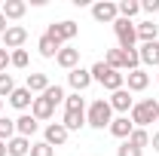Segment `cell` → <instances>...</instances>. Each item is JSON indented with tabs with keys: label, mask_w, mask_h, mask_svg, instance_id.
<instances>
[{
	"label": "cell",
	"mask_w": 159,
	"mask_h": 156,
	"mask_svg": "<svg viewBox=\"0 0 159 156\" xmlns=\"http://www.w3.org/2000/svg\"><path fill=\"white\" fill-rule=\"evenodd\" d=\"M0 110H3V98H0Z\"/></svg>",
	"instance_id": "obj_39"
},
{
	"label": "cell",
	"mask_w": 159,
	"mask_h": 156,
	"mask_svg": "<svg viewBox=\"0 0 159 156\" xmlns=\"http://www.w3.org/2000/svg\"><path fill=\"white\" fill-rule=\"evenodd\" d=\"M107 101H110V107H113V110H119V113H125V110H132V107H135V101H132V92H129V89L113 92Z\"/></svg>",
	"instance_id": "obj_15"
},
{
	"label": "cell",
	"mask_w": 159,
	"mask_h": 156,
	"mask_svg": "<svg viewBox=\"0 0 159 156\" xmlns=\"http://www.w3.org/2000/svg\"><path fill=\"white\" fill-rule=\"evenodd\" d=\"M6 64H9V52H6V49L0 46V74L6 71Z\"/></svg>",
	"instance_id": "obj_35"
},
{
	"label": "cell",
	"mask_w": 159,
	"mask_h": 156,
	"mask_svg": "<svg viewBox=\"0 0 159 156\" xmlns=\"http://www.w3.org/2000/svg\"><path fill=\"white\" fill-rule=\"evenodd\" d=\"M113 122V107H110V101H92V107H89V113H86V126H92V129H104V126H110Z\"/></svg>",
	"instance_id": "obj_4"
},
{
	"label": "cell",
	"mask_w": 159,
	"mask_h": 156,
	"mask_svg": "<svg viewBox=\"0 0 159 156\" xmlns=\"http://www.w3.org/2000/svg\"><path fill=\"white\" fill-rule=\"evenodd\" d=\"M37 129H40V122H37L34 117H31V113H21V117L16 119V135L28 138V141H31V135H34Z\"/></svg>",
	"instance_id": "obj_16"
},
{
	"label": "cell",
	"mask_w": 159,
	"mask_h": 156,
	"mask_svg": "<svg viewBox=\"0 0 159 156\" xmlns=\"http://www.w3.org/2000/svg\"><path fill=\"white\" fill-rule=\"evenodd\" d=\"M0 156H6V141H0Z\"/></svg>",
	"instance_id": "obj_38"
},
{
	"label": "cell",
	"mask_w": 159,
	"mask_h": 156,
	"mask_svg": "<svg viewBox=\"0 0 159 156\" xmlns=\"http://www.w3.org/2000/svg\"><path fill=\"white\" fill-rule=\"evenodd\" d=\"M141 9H144V12H156V9H159V0H144Z\"/></svg>",
	"instance_id": "obj_34"
},
{
	"label": "cell",
	"mask_w": 159,
	"mask_h": 156,
	"mask_svg": "<svg viewBox=\"0 0 159 156\" xmlns=\"http://www.w3.org/2000/svg\"><path fill=\"white\" fill-rule=\"evenodd\" d=\"M9 138H16V119L0 117V141H9Z\"/></svg>",
	"instance_id": "obj_27"
},
{
	"label": "cell",
	"mask_w": 159,
	"mask_h": 156,
	"mask_svg": "<svg viewBox=\"0 0 159 156\" xmlns=\"http://www.w3.org/2000/svg\"><path fill=\"white\" fill-rule=\"evenodd\" d=\"M116 9H119V19H129V21H132V16H138V12H141V3H138V0H119Z\"/></svg>",
	"instance_id": "obj_25"
},
{
	"label": "cell",
	"mask_w": 159,
	"mask_h": 156,
	"mask_svg": "<svg viewBox=\"0 0 159 156\" xmlns=\"http://www.w3.org/2000/svg\"><path fill=\"white\" fill-rule=\"evenodd\" d=\"M153 150H156V153H159V132H156V135H153Z\"/></svg>",
	"instance_id": "obj_37"
},
{
	"label": "cell",
	"mask_w": 159,
	"mask_h": 156,
	"mask_svg": "<svg viewBox=\"0 0 159 156\" xmlns=\"http://www.w3.org/2000/svg\"><path fill=\"white\" fill-rule=\"evenodd\" d=\"M77 31H80V25L77 21H52L49 28H46V37H52L58 46H64L67 40H74L77 37Z\"/></svg>",
	"instance_id": "obj_6"
},
{
	"label": "cell",
	"mask_w": 159,
	"mask_h": 156,
	"mask_svg": "<svg viewBox=\"0 0 159 156\" xmlns=\"http://www.w3.org/2000/svg\"><path fill=\"white\" fill-rule=\"evenodd\" d=\"M156 80H159V74H156Z\"/></svg>",
	"instance_id": "obj_40"
},
{
	"label": "cell",
	"mask_w": 159,
	"mask_h": 156,
	"mask_svg": "<svg viewBox=\"0 0 159 156\" xmlns=\"http://www.w3.org/2000/svg\"><path fill=\"white\" fill-rule=\"evenodd\" d=\"M28 49H16V52H12V55H9V64H12V67H28Z\"/></svg>",
	"instance_id": "obj_30"
},
{
	"label": "cell",
	"mask_w": 159,
	"mask_h": 156,
	"mask_svg": "<svg viewBox=\"0 0 159 156\" xmlns=\"http://www.w3.org/2000/svg\"><path fill=\"white\" fill-rule=\"evenodd\" d=\"M55 61H58L64 71H74L80 64V49H74V46H61L58 55H55Z\"/></svg>",
	"instance_id": "obj_14"
},
{
	"label": "cell",
	"mask_w": 159,
	"mask_h": 156,
	"mask_svg": "<svg viewBox=\"0 0 159 156\" xmlns=\"http://www.w3.org/2000/svg\"><path fill=\"white\" fill-rule=\"evenodd\" d=\"M61 126H64L67 132H80V129L86 126V110H64Z\"/></svg>",
	"instance_id": "obj_18"
},
{
	"label": "cell",
	"mask_w": 159,
	"mask_h": 156,
	"mask_svg": "<svg viewBox=\"0 0 159 156\" xmlns=\"http://www.w3.org/2000/svg\"><path fill=\"white\" fill-rule=\"evenodd\" d=\"M52 113H55V104L52 101H46V98L40 95V98H34V104H31V117L37 119H52Z\"/></svg>",
	"instance_id": "obj_10"
},
{
	"label": "cell",
	"mask_w": 159,
	"mask_h": 156,
	"mask_svg": "<svg viewBox=\"0 0 159 156\" xmlns=\"http://www.w3.org/2000/svg\"><path fill=\"white\" fill-rule=\"evenodd\" d=\"M25 43H28V31H25L21 25H9L6 34H3V49H12V52H16Z\"/></svg>",
	"instance_id": "obj_7"
},
{
	"label": "cell",
	"mask_w": 159,
	"mask_h": 156,
	"mask_svg": "<svg viewBox=\"0 0 159 156\" xmlns=\"http://www.w3.org/2000/svg\"><path fill=\"white\" fill-rule=\"evenodd\" d=\"M159 34V25H153V21H141L138 25V40L141 43H153Z\"/></svg>",
	"instance_id": "obj_24"
},
{
	"label": "cell",
	"mask_w": 159,
	"mask_h": 156,
	"mask_svg": "<svg viewBox=\"0 0 159 156\" xmlns=\"http://www.w3.org/2000/svg\"><path fill=\"white\" fill-rule=\"evenodd\" d=\"M125 80H129V92H144V89L150 86V74H147L144 67L129 71V74H125Z\"/></svg>",
	"instance_id": "obj_13"
},
{
	"label": "cell",
	"mask_w": 159,
	"mask_h": 156,
	"mask_svg": "<svg viewBox=\"0 0 159 156\" xmlns=\"http://www.w3.org/2000/svg\"><path fill=\"white\" fill-rule=\"evenodd\" d=\"M16 92V83H12V77L9 74H0V98H9Z\"/></svg>",
	"instance_id": "obj_29"
},
{
	"label": "cell",
	"mask_w": 159,
	"mask_h": 156,
	"mask_svg": "<svg viewBox=\"0 0 159 156\" xmlns=\"http://www.w3.org/2000/svg\"><path fill=\"white\" fill-rule=\"evenodd\" d=\"M9 104H12L16 110H28V107L34 104V95H31L25 86H16V92L9 95Z\"/></svg>",
	"instance_id": "obj_20"
},
{
	"label": "cell",
	"mask_w": 159,
	"mask_h": 156,
	"mask_svg": "<svg viewBox=\"0 0 159 156\" xmlns=\"http://www.w3.org/2000/svg\"><path fill=\"white\" fill-rule=\"evenodd\" d=\"M25 9H28V3H25V0H6V3H3V9H0V16H3V19H21V16H25Z\"/></svg>",
	"instance_id": "obj_22"
},
{
	"label": "cell",
	"mask_w": 159,
	"mask_h": 156,
	"mask_svg": "<svg viewBox=\"0 0 159 156\" xmlns=\"http://www.w3.org/2000/svg\"><path fill=\"white\" fill-rule=\"evenodd\" d=\"M64 107H67V110H86V101L80 98V92H74V95L64 98Z\"/></svg>",
	"instance_id": "obj_31"
},
{
	"label": "cell",
	"mask_w": 159,
	"mask_h": 156,
	"mask_svg": "<svg viewBox=\"0 0 159 156\" xmlns=\"http://www.w3.org/2000/svg\"><path fill=\"white\" fill-rule=\"evenodd\" d=\"M129 144H132V147H138V150H144V147L150 144V135H147V129H135V132L129 135Z\"/></svg>",
	"instance_id": "obj_26"
},
{
	"label": "cell",
	"mask_w": 159,
	"mask_h": 156,
	"mask_svg": "<svg viewBox=\"0 0 159 156\" xmlns=\"http://www.w3.org/2000/svg\"><path fill=\"white\" fill-rule=\"evenodd\" d=\"M113 34L119 40V49H135V43H138V25L129 19H116L113 21Z\"/></svg>",
	"instance_id": "obj_5"
},
{
	"label": "cell",
	"mask_w": 159,
	"mask_h": 156,
	"mask_svg": "<svg viewBox=\"0 0 159 156\" xmlns=\"http://www.w3.org/2000/svg\"><path fill=\"white\" fill-rule=\"evenodd\" d=\"M28 153H31V141L28 138L16 135V138L6 141V156H28Z\"/></svg>",
	"instance_id": "obj_19"
},
{
	"label": "cell",
	"mask_w": 159,
	"mask_h": 156,
	"mask_svg": "<svg viewBox=\"0 0 159 156\" xmlns=\"http://www.w3.org/2000/svg\"><path fill=\"white\" fill-rule=\"evenodd\" d=\"M159 119V101L156 98H144L138 101L135 107H132V122H135V129H144V126H150V122H156Z\"/></svg>",
	"instance_id": "obj_3"
},
{
	"label": "cell",
	"mask_w": 159,
	"mask_h": 156,
	"mask_svg": "<svg viewBox=\"0 0 159 156\" xmlns=\"http://www.w3.org/2000/svg\"><path fill=\"white\" fill-rule=\"evenodd\" d=\"M104 64L113 67V71H138L141 55H138V49H107Z\"/></svg>",
	"instance_id": "obj_2"
},
{
	"label": "cell",
	"mask_w": 159,
	"mask_h": 156,
	"mask_svg": "<svg viewBox=\"0 0 159 156\" xmlns=\"http://www.w3.org/2000/svg\"><path fill=\"white\" fill-rule=\"evenodd\" d=\"M67 135H70V132H67L61 122H49V126H46V144H49V147H61V144L67 141Z\"/></svg>",
	"instance_id": "obj_11"
},
{
	"label": "cell",
	"mask_w": 159,
	"mask_h": 156,
	"mask_svg": "<svg viewBox=\"0 0 159 156\" xmlns=\"http://www.w3.org/2000/svg\"><path fill=\"white\" fill-rule=\"evenodd\" d=\"M107 129H110V135H113V138H122V141H129V135L135 132V122H132L129 117H116L110 126H107Z\"/></svg>",
	"instance_id": "obj_12"
},
{
	"label": "cell",
	"mask_w": 159,
	"mask_h": 156,
	"mask_svg": "<svg viewBox=\"0 0 159 156\" xmlns=\"http://www.w3.org/2000/svg\"><path fill=\"white\" fill-rule=\"evenodd\" d=\"M92 19H95V21H107V25H113V21L119 19L116 3H110V0H98V3L92 6Z\"/></svg>",
	"instance_id": "obj_8"
},
{
	"label": "cell",
	"mask_w": 159,
	"mask_h": 156,
	"mask_svg": "<svg viewBox=\"0 0 159 156\" xmlns=\"http://www.w3.org/2000/svg\"><path fill=\"white\" fill-rule=\"evenodd\" d=\"M156 122H159V119H156Z\"/></svg>",
	"instance_id": "obj_41"
},
{
	"label": "cell",
	"mask_w": 159,
	"mask_h": 156,
	"mask_svg": "<svg viewBox=\"0 0 159 156\" xmlns=\"http://www.w3.org/2000/svg\"><path fill=\"white\" fill-rule=\"evenodd\" d=\"M116 156H144V150H138V147H132L129 141H122V147L116 150Z\"/></svg>",
	"instance_id": "obj_33"
},
{
	"label": "cell",
	"mask_w": 159,
	"mask_h": 156,
	"mask_svg": "<svg viewBox=\"0 0 159 156\" xmlns=\"http://www.w3.org/2000/svg\"><path fill=\"white\" fill-rule=\"evenodd\" d=\"M49 86H52V83H49V77H46V74H28V80H25V89H28L31 95H34V92H40V95H43Z\"/></svg>",
	"instance_id": "obj_21"
},
{
	"label": "cell",
	"mask_w": 159,
	"mask_h": 156,
	"mask_svg": "<svg viewBox=\"0 0 159 156\" xmlns=\"http://www.w3.org/2000/svg\"><path fill=\"white\" fill-rule=\"evenodd\" d=\"M37 49H40V55H43V58H55L61 46H58V43H55L52 37H46V34H43V37L37 40Z\"/></svg>",
	"instance_id": "obj_23"
},
{
	"label": "cell",
	"mask_w": 159,
	"mask_h": 156,
	"mask_svg": "<svg viewBox=\"0 0 159 156\" xmlns=\"http://www.w3.org/2000/svg\"><path fill=\"white\" fill-rule=\"evenodd\" d=\"M89 74H92V83H101V86L110 89V92L125 89V74H122V71H113V67H107L104 61H95V64L89 67Z\"/></svg>",
	"instance_id": "obj_1"
},
{
	"label": "cell",
	"mask_w": 159,
	"mask_h": 156,
	"mask_svg": "<svg viewBox=\"0 0 159 156\" xmlns=\"http://www.w3.org/2000/svg\"><path fill=\"white\" fill-rule=\"evenodd\" d=\"M31 156H52V147L46 141H37V144H31Z\"/></svg>",
	"instance_id": "obj_32"
},
{
	"label": "cell",
	"mask_w": 159,
	"mask_h": 156,
	"mask_svg": "<svg viewBox=\"0 0 159 156\" xmlns=\"http://www.w3.org/2000/svg\"><path fill=\"white\" fill-rule=\"evenodd\" d=\"M138 55H141V64H153V67H159V40H153V43H141Z\"/></svg>",
	"instance_id": "obj_17"
},
{
	"label": "cell",
	"mask_w": 159,
	"mask_h": 156,
	"mask_svg": "<svg viewBox=\"0 0 159 156\" xmlns=\"http://www.w3.org/2000/svg\"><path fill=\"white\" fill-rule=\"evenodd\" d=\"M43 98H46V101H52V104H61L67 95H64V89H61V86H49V89L43 92Z\"/></svg>",
	"instance_id": "obj_28"
},
{
	"label": "cell",
	"mask_w": 159,
	"mask_h": 156,
	"mask_svg": "<svg viewBox=\"0 0 159 156\" xmlns=\"http://www.w3.org/2000/svg\"><path fill=\"white\" fill-rule=\"evenodd\" d=\"M67 83L74 86V92H86V89L92 86V74H89L86 67H74V71L67 74Z\"/></svg>",
	"instance_id": "obj_9"
},
{
	"label": "cell",
	"mask_w": 159,
	"mask_h": 156,
	"mask_svg": "<svg viewBox=\"0 0 159 156\" xmlns=\"http://www.w3.org/2000/svg\"><path fill=\"white\" fill-rule=\"evenodd\" d=\"M6 28H9V25H6V19H3V16H0V37H3V34H6Z\"/></svg>",
	"instance_id": "obj_36"
}]
</instances>
